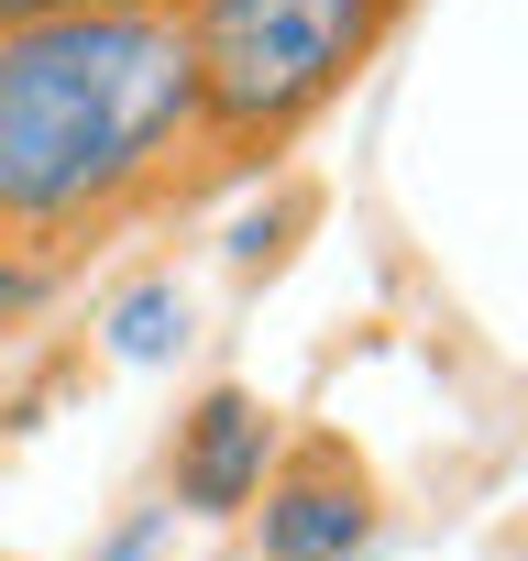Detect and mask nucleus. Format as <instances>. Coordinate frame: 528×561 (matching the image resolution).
Listing matches in <instances>:
<instances>
[{"label":"nucleus","instance_id":"f257e3e1","mask_svg":"<svg viewBox=\"0 0 528 561\" xmlns=\"http://www.w3.org/2000/svg\"><path fill=\"white\" fill-rule=\"evenodd\" d=\"M209 198L176 12H67L0 34V242L67 275L89 242Z\"/></svg>","mask_w":528,"mask_h":561},{"label":"nucleus","instance_id":"f03ea898","mask_svg":"<svg viewBox=\"0 0 528 561\" xmlns=\"http://www.w3.org/2000/svg\"><path fill=\"white\" fill-rule=\"evenodd\" d=\"M418 0H187V67H198V187L276 165L320 133L353 78L408 34Z\"/></svg>","mask_w":528,"mask_h":561},{"label":"nucleus","instance_id":"7ed1b4c3","mask_svg":"<svg viewBox=\"0 0 528 561\" xmlns=\"http://www.w3.org/2000/svg\"><path fill=\"white\" fill-rule=\"evenodd\" d=\"M253 506H264L253 517V550L264 561H353L375 539V484H364V462L342 440H298V462L264 473Z\"/></svg>","mask_w":528,"mask_h":561},{"label":"nucleus","instance_id":"20e7f679","mask_svg":"<svg viewBox=\"0 0 528 561\" xmlns=\"http://www.w3.org/2000/svg\"><path fill=\"white\" fill-rule=\"evenodd\" d=\"M264 462H276V408L253 386H209L176 430V506L187 517H242Z\"/></svg>","mask_w":528,"mask_h":561},{"label":"nucleus","instance_id":"39448f33","mask_svg":"<svg viewBox=\"0 0 528 561\" xmlns=\"http://www.w3.org/2000/svg\"><path fill=\"white\" fill-rule=\"evenodd\" d=\"M176 331H187V298H176V287H144V298H122V309H111V353H122V364L165 353Z\"/></svg>","mask_w":528,"mask_h":561},{"label":"nucleus","instance_id":"423d86ee","mask_svg":"<svg viewBox=\"0 0 528 561\" xmlns=\"http://www.w3.org/2000/svg\"><path fill=\"white\" fill-rule=\"evenodd\" d=\"M67 12H187V0H0V34L12 23H67Z\"/></svg>","mask_w":528,"mask_h":561},{"label":"nucleus","instance_id":"0eeeda50","mask_svg":"<svg viewBox=\"0 0 528 561\" xmlns=\"http://www.w3.org/2000/svg\"><path fill=\"white\" fill-rule=\"evenodd\" d=\"M165 517H176V506H144V517H133V528H111L89 561H165Z\"/></svg>","mask_w":528,"mask_h":561},{"label":"nucleus","instance_id":"6e6552de","mask_svg":"<svg viewBox=\"0 0 528 561\" xmlns=\"http://www.w3.org/2000/svg\"><path fill=\"white\" fill-rule=\"evenodd\" d=\"M45 287H56V275H34V264H23L12 242H0V320H23V309H34Z\"/></svg>","mask_w":528,"mask_h":561}]
</instances>
